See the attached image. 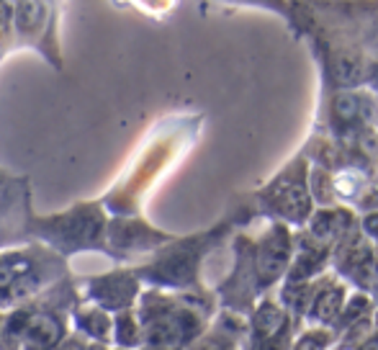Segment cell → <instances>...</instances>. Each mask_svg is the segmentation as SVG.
<instances>
[{
    "label": "cell",
    "instance_id": "6",
    "mask_svg": "<svg viewBox=\"0 0 378 350\" xmlns=\"http://www.w3.org/2000/svg\"><path fill=\"white\" fill-rule=\"evenodd\" d=\"M83 319H85L83 327L88 329V332H93V335L104 337L106 332H109V317H106L104 312H88Z\"/></svg>",
    "mask_w": 378,
    "mask_h": 350
},
{
    "label": "cell",
    "instance_id": "8",
    "mask_svg": "<svg viewBox=\"0 0 378 350\" xmlns=\"http://www.w3.org/2000/svg\"><path fill=\"white\" fill-rule=\"evenodd\" d=\"M121 340L124 343L134 340V324H131V319H121Z\"/></svg>",
    "mask_w": 378,
    "mask_h": 350
},
{
    "label": "cell",
    "instance_id": "2",
    "mask_svg": "<svg viewBox=\"0 0 378 350\" xmlns=\"http://www.w3.org/2000/svg\"><path fill=\"white\" fill-rule=\"evenodd\" d=\"M96 294L101 296L104 304H109V307H118V304H124L131 299L134 283H131V278H124V275H113V278H106V281L96 288Z\"/></svg>",
    "mask_w": 378,
    "mask_h": 350
},
{
    "label": "cell",
    "instance_id": "10",
    "mask_svg": "<svg viewBox=\"0 0 378 350\" xmlns=\"http://www.w3.org/2000/svg\"><path fill=\"white\" fill-rule=\"evenodd\" d=\"M62 350H85V348L80 343H75V340H70V343H65Z\"/></svg>",
    "mask_w": 378,
    "mask_h": 350
},
{
    "label": "cell",
    "instance_id": "1",
    "mask_svg": "<svg viewBox=\"0 0 378 350\" xmlns=\"http://www.w3.org/2000/svg\"><path fill=\"white\" fill-rule=\"evenodd\" d=\"M21 332H23V337L28 340V345H34L36 350H47L60 340L62 327H60V322H57L55 317L31 315V317H26Z\"/></svg>",
    "mask_w": 378,
    "mask_h": 350
},
{
    "label": "cell",
    "instance_id": "9",
    "mask_svg": "<svg viewBox=\"0 0 378 350\" xmlns=\"http://www.w3.org/2000/svg\"><path fill=\"white\" fill-rule=\"evenodd\" d=\"M201 350H227V348H224V345H221V343H216V340H213V343H206Z\"/></svg>",
    "mask_w": 378,
    "mask_h": 350
},
{
    "label": "cell",
    "instance_id": "3",
    "mask_svg": "<svg viewBox=\"0 0 378 350\" xmlns=\"http://www.w3.org/2000/svg\"><path fill=\"white\" fill-rule=\"evenodd\" d=\"M180 337H183V329H180V322H175V319H157L147 329V340L155 348H167V345L175 348L180 343Z\"/></svg>",
    "mask_w": 378,
    "mask_h": 350
},
{
    "label": "cell",
    "instance_id": "4",
    "mask_svg": "<svg viewBox=\"0 0 378 350\" xmlns=\"http://www.w3.org/2000/svg\"><path fill=\"white\" fill-rule=\"evenodd\" d=\"M283 258H286V242H281L278 237H273V240L265 245V250H262V255H260L262 273L268 275V278H273V275L281 273Z\"/></svg>",
    "mask_w": 378,
    "mask_h": 350
},
{
    "label": "cell",
    "instance_id": "5",
    "mask_svg": "<svg viewBox=\"0 0 378 350\" xmlns=\"http://www.w3.org/2000/svg\"><path fill=\"white\" fill-rule=\"evenodd\" d=\"M23 268L26 266H21V263H11V261L0 263V291H8V288L13 286Z\"/></svg>",
    "mask_w": 378,
    "mask_h": 350
},
{
    "label": "cell",
    "instance_id": "7",
    "mask_svg": "<svg viewBox=\"0 0 378 350\" xmlns=\"http://www.w3.org/2000/svg\"><path fill=\"white\" fill-rule=\"evenodd\" d=\"M21 11H26V21H21V28H31L34 26V21H39V6H23Z\"/></svg>",
    "mask_w": 378,
    "mask_h": 350
}]
</instances>
